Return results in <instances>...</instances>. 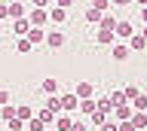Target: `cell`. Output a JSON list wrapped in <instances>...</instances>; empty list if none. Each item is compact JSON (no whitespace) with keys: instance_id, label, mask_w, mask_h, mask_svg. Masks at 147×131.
Returning a JSON list of instances; mask_svg holds the SVG:
<instances>
[{"instance_id":"cell-13","label":"cell","mask_w":147,"mask_h":131,"mask_svg":"<svg viewBox=\"0 0 147 131\" xmlns=\"http://www.w3.org/2000/svg\"><path fill=\"white\" fill-rule=\"evenodd\" d=\"M95 107H98V104H95V98H80V101H77V110H80L83 116H89Z\"/></svg>"},{"instance_id":"cell-34","label":"cell","mask_w":147,"mask_h":131,"mask_svg":"<svg viewBox=\"0 0 147 131\" xmlns=\"http://www.w3.org/2000/svg\"><path fill=\"white\" fill-rule=\"evenodd\" d=\"M0 104H9V92L6 88H0Z\"/></svg>"},{"instance_id":"cell-26","label":"cell","mask_w":147,"mask_h":131,"mask_svg":"<svg viewBox=\"0 0 147 131\" xmlns=\"http://www.w3.org/2000/svg\"><path fill=\"white\" fill-rule=\"evenodd\" d=\"M6 128H9V131H25V122H22V119H16V116H12V119L6 122Z\"/></svg>"},{"instance_id":"cell-25","label":"cell","mask_w":147,"mask_h":131,"mask_svg":"<svg viewBox=\"0 0 147 131\" xmlns=\"http://www.w3.org/2000/svg\"><path fill=\"white\" fill-rule=\"evenodd\" d=\"M119 92H123V98H126V101H132V98H135L141 88H138V85H126V88H119Z\"/></svg>"},{"instance_id":"cell-4","label":"cell","mask_w":147,"mask_h":131,"mask_svg":"<svg viewBox=\"0 0 147 131\" xmlns=\"http://www.w3.org/2000/svg\"><path fill=\"white\" fill-rule=\"evenodd\" d=\"M77 110V94L67 92V94H58V113H74Z\"/></svg>"},{"instance_id":"cell-22","label":"cell","mask_w":147,"mask_h":131,"mask_svg":"<svg viewBox=\"0 0 147 131\" xmlns=\"http://www.w3.org/2000/svg\"><path fill=\"white\" fill-rule=\"evenodd\" d=\"M107 116H110V113H107V110H101V107H95V110H92V113H89V119H92V122H95V125H101V122L107 119Z\"/></svg>"},{"instance_id":"cell-29","label":"cell","mask_w":147,"mask_h":131,"mask_svg":"<svg viewBox=\"0 0 147 131\" xmlns=\"http://www.w3.org/2000/svg\"><path fill=\"white\" fill-rule=\"evenodd\" d=\"M117 131H138V128H135L129 119H123V122H117Z\"/></svg>"},{"instance_id":"cell-5","label":"cell","mask_w":147,"mask_h":131,"mask_svg":"<svg viewBox=\"0 0 147 131\" xmlns=\"http://www.w3.org/2000/svg\"><path fill=\"white\" fill-rule=\"evenodd\" d=\"M64 40H67V37H64V31H46V40H43V43L49 49H61Z\"/></svg>"},{"instance_id":"cell-21","label":"cell","mask_w":147,"mask_h":131,"mask_svg":"<svg viewBox=\"0 0 147 131\" xmlns=\"http://www.w3.org/2000/svg\"><path fill=\"white\" fill-rule=\"evenodd\" d=\"M113 25H117V19H113V15H104V12H101L98 28H101V31H113Z\"/></svg>"},{"instance_id":"cell-6","label":"cell","mask_w":147,"mask_h":131,"mask_svg":"<svg viewBox=\"0 0 147 131\" xmlns=\"http://www.w3.org/2000/svg\"><path fill=\"white\" fill-rule=\"evenodd\" d=\"M46 15H49L52 25H64L67 21V9L64 6H46Z\"/></svg>"},{"instance_id":"cell-27","label":"cell","mask_w":147,"mask_h":131,"mask_svg":"<svg viewBox=\"0 0 147 131\" xmlns=\"http://www.w3.org/2000/svg\"><path fill=\"white\" fill-rule=\"evenodd\" d=\"M98 131H117V119H110V116H107V119L98 125Z\"/></svg>"},{"instance_id":"cell-24","label":"cell","mask_w":147,"mask_h":131,"mask_svg":"<svg viewBox=\"0 0 147 131\" xmlns=\"http://www.w3.org/2000/svg\"><path fill=\"white\" fill-rule=\"evenodd\" d=\"M16 49H18V52H22V55H28V52H31V49H34V46H31V40H28V37H18Z\"/></svg>"},{"instance_id":"cell-38","label":"cell","mask_w":147,"mask_h":131,"mask_svg":"<svg viewBox=\"0 0 147 131\" xmlns=\"http://www.w3.org/2000/svg\"><path fill=\"white\" fill-rule=\"evenodd\" d=\"M141 21L147 25V6H141Z\"/></svg>"},{"instance_id":"cell-15","label":"cell","mask_w":147,"mask_h":131,"mask_svg":"<svg viewBox=\"0 0 147 131\" xmlns=\"http://www.w3.org/2000/svg\"><path fill=\"white\" fill-rule=\"evenodd\" d=\"M31 116H34V107H31V104H18V107H16V119L28 122Z\"/></svg>"},{"instance_id":"cell-46","label":"cell","mask_w":147,"mask_h":131,"mask_svg":"<svg viewBox=\"0 0 147 131\" xmlns=\"http://www.w3.org/2000/svg\"><path fill=\"white\" fill-rule=\"evenodd\" d=\"M25 131H28V128H25Z\"/></svg>"},{"instance_id":"cell-11","label":"cell","mask_w":147,"mask_h":131,"mask_svg":"<svg viewBox=\"0 0 147 131\" xmlns=\"http://www.w3.org/2000/svg\"><path fill=\"white\" fill-rule=\"evenodd\" d=\"M28 31H31V21H28V15H25V19H12V34H16V37H25Z\"/></svg>"},{"instance_id":"cell-7","label":"cell","mask_w":147,"mask_h":131,"mask_svg":"<svg viewBox=\"0 0 147 131\" xmlns=\"http://www.w3.org/2000/svg\"><path fill=\"white\" fill-rule=\"evenodd\" d=\"M71 122H74V116H71V113H55L52 128H55V131H71Z\"/></svg>"},{"instance_id":"cell-28","label":"cell","mask_w":147,"mask_h":131,"mask_svg":"<svg viewBox=\"0 0 147 131\" xmlns=\"http://www.w3.org/2000/svg\"><path fill=\"white\" fill-rule=\"evenodd\" d=\"M95 104H98V107H101V110H113V101H110V94H107V98H98V101H95Z\"/></svg>"},{"instance_id":"cell-44","label":"cell","mask_w":147,"mask_h":131,"mask_svg":"<svg viewBox=\"0 0 147 131\" xmlns=\"http://www.w3.org/2000/svg\"><path fill=\"white\" fill-rule=\"evenodd\" d=\"M6 131H9V128H6Z\"/></svg>"},{"instance_id":"cell-45","label":"cell","mask_w":147,"mask_h":131,"mask_svg":"<svg viewBox=\"0 0 147 131\" xmlns=\"http://www.w3.org/2000/svg\"><path fill=\"white\" fill-rule=\"evenodd\" d=\"M144 131H147V128H144Z\"/></svg>"},{"instance_id":"cell-14","label":"cell","mask_w":147,"mask_h":131,"mask_svg":"<svg viewBox=\"0 0 147 131\" xmlns=\"http://www.w3.org/2000/svg\"><path fill=\"white\" fill-rule=\"evenodd\" d=\"M25 37L31 40V46H40V43L46 40V31H43V28H31V31L25 34Z\"/></svg>"},{"instance_id":"cell-42","label":"cell","mask_w":147,"mask_h":131,"mask_svg":"<svg viewBox=\"0 0 147 131\" xmlns=\"http://www.w3.org/2000/svg\"><path fill=\"white\" fill-rule=\"evenodd\" d=\"M49 3H55V0H49Z\"/></svg>"},{"instance_id":"cell-32","label":"cell","mask_w":147,"mask_h":131,"mask_svg":"<svg viewBox=\"0 0 147 131\" xmlns=\"http://www.w3.org/2000/svg\"><path fill=\"white\" fill-rule=\"evenodd\" d=\"M71 131H86V125H83L80 119H74V122H71Z\"/></svg>"},{"instance_id":"cell-37","label":"cell","mask_w":147,"mask_h":131,"mask_svg":"<svg viewBox=\"0 0 147 131\" xmlns=\"http://www.w3.org/2000/svg\"><path fill=\"white\" fill-rule=\"evenodd\" d=\"M34 6H40V9H46V6H49V0H34Z\"/></svg>"},{"instance_id":"cell-12","label":"cell","mask_w":147,"mask_h":131,"mask_svg":"<svg viewBox=\"0 0 147 131\" xmlns=\"http://www.w3.org/2000/svg\"><path fill=\"white\" fill-rule=\"evenodd\" d=\"M129 122H132V125H135L138 131H144V128H147V110H135Z\"/></svg>"},{"instance_id":"cell-20","label":"cell","mask_w":147,"mask_h":131,"mask_svg":"<svg viewBox=\"0 0 147 131\" xmlns=\"http://www.w3.org/2000/svg\"><path fill=\"white\" fill-rule=\"evenodd\" d=\"M83 19L89 21V25H98V19H101V9H95V6H89V9L83 12Z\"/></svg>"},{"instance_id":"cell-41","label":"cell","mask_w":147,"mask_h":131,"mask_svg":"<svg viewBox=\"0 0 147 131\" xmlns=\"http://www.w3.org/2000/svg\"><path fill=\"white\" fill-rule=\"evenodd\" d=\"M43 131H55V128H52V125H46V128H43Z\"/></svg>"},{"instance_id":"cell-8","label":"cell","mask_w":147,"mask_h":131,"mask_svg":"<svg viewBox=\"0 0 147 131\" xmlns=\"http://www.w3.org/2000/svg\"><path fill=\"white\" fill-rule=\"evenodd\" d=\"M110 113H113V119H117V122H123V119H132V113H135V110H132V104H117Z\"/></svg>"},{"instance_id":"cell-17","label":"cell","mask_w":147,"mask_h":131,"mask_svg":"<svg viewBox=\"0 0 147 131\" xmlns=\"http://www.w3.org/2000/svg\"><path fill=\"white\" fill-rule=\"evenodd\" d=\"M40 92L43 94H58V79H43L40 82Z\"/></svg>"},{"instance_id":"cell-33","label":"cell","mask_w":147,"mask_h":131,"mask_svg":"<svg viewBox=\"0 0 147 131\" xmlns=\"http://www.w3.org/2000/svg\"><path fill=\"white\" fill-rule=\"evenodd\" d=\"M3 19H9V9H6V3H0V21Z\"/></svg>"},{"instance_id":"cell-39","label":"cell","mask_w":147,"mask_h":131,"mask_svg":"<svg viewBox=\"0 0 147 131\" xmlns=\"http://www.w3.org/2000/svg\"><path fill=\"white\" fill-rule=\"evenodd\" d=\"M132 3H138V6H147V0H132Z\"/></svg>"},{"instance_id":"cell-18","label":"cell","mask_w":147,"mask_h":131,"mask_svg":"<svg viewBox=\"0 0 147 131\" xmlns=\"http://www.w3.org/2000/svg\"><path fill=\"white\" fill-rule=\"evenodd\" d=\"M34 116L43 122V125H52V122H55V110H49V107H43V110H40V113H34Z\"/></svg>"},{"instance_id":"cell-9","label":"cell","mask_w":147,"mask_h":131,"mask_svg":"<svg viewBox=\"0 0 147 131\" xmlns=\"http://www.w3.org/2000/svg\"><path fill=\"white\" fill-rule=\"evenodd\" d=\"M74 94H77V101H80V98H92V94H95V85L83 79V82H77V85H74Z\"/></svg>"},{"instance_id":"cell-3","label":"cell","mask_w":147,"mask_h":131,"mask_svg":"<svg viewBox=\"0 0 147 131\" xmlns=\"http://www.w3.org/2000/svg\"><path fill=\"white\" fill-rule=\"evenodd\" d=\"M132 34H135L132 21H126V19H117V25H113V37H117V40H129Z\"/></svg>"},{"instance_id":"cell-23","label":"cell","mask_w":147,"mask_h":131,"mask_svg":"<svg viewBox=\"0 0 147 131\" xmlns=\"http://www.w3.org/2000/svg\"><path fill=\"white\" fill-rule=\"evenodd\" d=\"M12 116H16V107H12V104H0V119L9 122Z\"/></svg>"},{"instance_id":"cell-43","label":"cell","mask_w":147,"mask_h":131,"mask_svg":"<svg viewBox=\"0 0 147 131\" xmlns=\"http://www.w3.org/2000/svg\"><path fill=\"white\" fill-rule=\"evenodd\" d=\"M0 25H3V21H0Z\"/></svg>"},{"instance_id":"cell-1","label":"cell","mask_w":147,"mask_h":131,"mask_svg":"<svg viewBox=\"0 0 147 131\" xmlns=\"http://www.w3.org/2000/svg\"><path fill=\"white\" fill-rule=\"evenodd\" d=\"M129 55H132V49H129L126 40H113L110 43V58L113 61H129Z\"/></svg>"},{"instance_id":"cell-36","label":"cell","mask_w":147,"mask_h":131,"mask_svg":"<svg viewBox=\"0 0 147 131\" xmlns=\"http://www.w3.org/2000/svg\"><path fill=\"white\" fill-rule=\"evenodd\" d=\"M71 3H74V0H55V6H64V9H67Z\"/></svg>"},{"instance_id":"cell-31","label":"cell","mask_w":147,"mask_h":131,"mask_svg":"<svg viewBox=\"0 0 147 131\" xmlns=\"http://www.w3.org/2000/svg\"><path fill=\"white\" fill-rule=\"evenodd\" d=\"M110 101H113V107H117V104H129L126 98H123V92H113V94H110Z\"/></svg>"},{"instance_id":"cell-16","label":"cell","mask_w":147,"mask_h":131,"mask_svg":"<svg viewBox=\"0 0 147 131\" xmlns=\"http://www.w3.org/2000/svg\"><path fill=\"white\" fill-rule=\"evenodd\" d=\"M95 40H98V46H110V43H113L117 37H113V31H101V28H98V34H95Z\"/></svg>"},{"instance_id":"cell-10","label":"cell","mask_w":147,"mask_h":131,"mask_svg":"<svg viewBox=\"0 0 147 131\" xmlns=\"http://www.w3.org/2000/svg\"><path fill=\"white\" fill-rule=\"evenodd\" d=\"M126 43H129V49H132V52H144V49H147V40L141 37L138 31H135V34H132V37L126 40Z\"/></svg>"},{"instance_id":"cell-35","label":"cell","mask_w":147,"mask_h":131,"mask_svg":"<svg viewBox=\"0 0 147 131\" xmlns=\"http://www.w3.org/2000/svg\"><path fill=\"white\" fill-rule=\"evenodd\" d=\"M132 0H110V6H129Z\"/></svg>"},{"instance_id":"cell-2","label":"cell","mask_w":147,"mask_h":131,"mask_svg":"<svg viewBox=\"0 0 147 131\" xmlns=\"http://www.w3.org/2000/svg\"><path fill=\"white\" fill-rule=\"evenodd\" d=\"M28 21H31V28H46V25H49V15H46V9L34 6V9L28 12Z\"/></svg>"},{"instance_id":"cell-19","label":"cell","mask_w":147,"mask_h":131,"mask_svg":"<svg viewBox=\"0 0 147 131\" xmlns=\"http://www.w3.org/2000/svg\"><path fill=\"white\" fill-rule=\"evenodd\" d=\"M6 9H9V19H25V6H22V3H12V0H9Z\"/></svg>"},{"instance_id":"cell-40","label":"cell","mask_w":147,"mask_h":131,"mask_svg":"<svg viewBox=\"0 0 147 131\" xmlns=\"http://www.w3.org/2000/svg\"><path fill=\"white\" fill-rule=\"evenodd\" d=\"M138 34H141V37H144V40H147V25H144V31H138Z\"/></svg>"},{"instance_id":"cell-30","label":"cell","mask_w":147,"mask_h":131,"mask_svg":"<svg viewBox=\"0 0 147 131\" xmlns=\"http://www.w3.org/2000/svg\"><path fill=\"white\" fill-rule=\"evenodd\" d=\"M92 6H95V9H101V12H104V9H110V0H92Z\"/></svg>"}]
</instances>
